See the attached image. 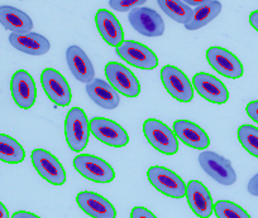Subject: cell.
Masks as SVG:
<instances>
[{
	"label": "cell",
	"instance_id": "6da1fadb",
	"mask_svg": "<svg viewBox=\"0 0 258 218\" xmlns=\"http://www.w3.org/2000/svg\"><path fill=\"white\" fill-rule=\"evenodd\" d=\"M90 121L81 107H73L64 119V138L74 152H83L89 143Z\"/></svg>",
	"mask_w": 258,
	"mask_h": 218
},
{
	"label": "cell",
	"instance_id": "7a4b0ae2",
	"mask_svg": "<svg viewBox=\"0 0 258 218\" xmlns=\"http://www.w3.org/2000/svg\"><path fill=\"white\" fill-rule=\"evenodd\" d=\"M143 134L148 143L157 152L173 155L178 152V140L175 133L157 119H148L143 123Z\"/></svg>",
	"mask_w": 258,
	"mask_h": 218
},
{
	"label": "cell",
	"instance_id": "3957f363",
	"mask_svg": "<svg viewBox=\"0 0 258 218\" xmlns=\"http://www.w3.org/2000/svg\"><path fill=\"white\" fill-rule=\"evenodd\" d=\"M151 184L163 195L170 198H182L186 195V184L180 175L165 167H151L147 170Z\"/></svg>",
	"mask_w": 258,
	"mask_h": 218
},
{
	"label": "cell",
	"instance_id": "277c9868",
	"mask_svg": "<svg viewBox=\"0 0 258 218\" xmlns=\"http://www.w3.org/2000/svg\"><path fill=\"white\" fill-rule=\"evenodd\" d=\"M105 76L109 85L126 97H137L141 93L140 81L132 71L118 62H109L105 66Z\"/></svg>",
	"mask_w": 258,
	"mask_h": 218
},
{
	"label": "cell",
	"instance_id": "5b68a950",
	"mask_svg": "<svg viewBox=\"0 0 258 218\" xmlns=\"http://www.w3.org/2000/svg\"><path fill=\"white\" fill-rule=\"evenodd\" d=\"M75 169L86 179L95 183H110L115 178V172L108 162L90 154H80L74 159Z\"/></svg>",
	"mask_w": 258,
	"mask_h": 218
},
{
	"label": "cell",
	"instance_id": "8992f818",
	"mask_svg": "<svg viewBox=\"0 0 258 218\" xmlns=\"http://www.w3.org/2000/svg\"><path fill=\"white\" fill-rule=\"evenodd\" d=\"M161 81H162L166 91L175 100L180 101V102H190L194 98V87L190 80L177 67L170 66V64L162 67Z\"/></svg>",
	"mask_w": 258,
	"mask_h": 218
},
{
	"label": "cell",
	"instance_id": "52a82bcc",
	"mask_svg": "<svg viewBox=\"0 0 258 218\" xmlns=\"http://www.w3.org/2000/svg\"><path fill=\"white\" fill-rule=\"evenodd\" d=\"M32 164L39 175L53 185L66 182V170L54 155L44 149H34L31 154Z\"/></svg>",
	"mask_w": 258,
	"mask_h": 218
},
{
	"label": "cell",
	"instance_id": "ba28073f",
	"mask_svg": "<svg viewBox=\"0 0 258 218\" xmlns=\"http://www.w3.org/2000/svg\"><path fill=\"white\" fill-rule=\"evenodd\" d=\"M41 83L44 92L52 102L61 107L70 105L71 100H73L70 86H69L66 78L57 69H43L41 75Z\"/></svg>",
	"mask_w": 258,
	"mask_h": 218
},
{
	"label": "cell",
	"instance_id": "9c48e42d",
	"mask_svg": "<svg viewBox=\"0 0 258 218\" xmlns=\"http://www.w3.org/2000/svg\"><path fill=\"white\" fill-rule=\"evenodd\" d=\"M199 163L204 172L222 185H232L237 180V173L228 159L214 152H204L199 155Z\"/></svg>",
	"mask_w": 258,
	"mask_h": 218
},
{
	"label": "cell",
	"instance_id": "30bf717a",
	"mask_svg": "<svg viewBox=\"0 0 258 218\" xmlns=\"http://www.w3.org/2000/svg\"><path fill=\"white\" fill-rule=\"evenodd\" d=\"M116 53L131 66L140 69H153L158 66V58L152 49L136 41H124L116 47Z\"/></svg>",
	"mask_w": 258,
	"mask_h": 218
},
{
	"label": "cell",
	"instance_id": "8fae6325",
	"mask_svg": "<svg viewBox=\"0 0 258 218\" xmlns=\"http://www.w3.org/2000/svg\"><path fill=\"white\" fill-rule=\"evenodd\" d=\"M90 133L109 147L123 148L129 143L128 133L118 123L105 118L91 119Z\"/></svg>",
	"mask_w": 258,
	"mask_h": 218
},
{
	"label": "cell",
	"instance_id": "7c38bea8",
	"mask_svg": "<svg viewBox=\"0 0 258 218\" xmlns=\"http://www.w3.org/2000/svg\"><path fill=\"white\" fill-rule=\"evenodd\" d=\"M131 26L145 37H160L165 33V22L156 11L140 7L131 11L128 16Z\"/></svg>",
	"mask_w": 258,
	"mask_h": 218
},
{
	"label": "cell",
	"instance_id": "4fadbf2b",
	"mask_svg": "<svg viewBox=\"0 0 258 218\" xmlns=\"http://www.w3.org/2000/svg\"><path fill=\"white\" fill-rule=\"evenodd\" d=\"M207 61L224 77L237 80L243 76V64L228 49L222 47H210L207 51Z\"/></svg>",
	"mask_w": 258,
	"mask_h": 218
},
{
	"label": "cell",
	"instance_id": "5bb4252c",
	"mask_svg": "<svg viewBox=\"0 0 258 218\" xmlns=\"http://www.w3.org/2000/svg\"><path fill=\"white\" fill-rule=\"evenodd\" d=\"M11 92L18 107L28 110L36 102L37 88L33 77L26 69H18L11 81Z\"/></svg>",
	"mask_w": 258,
	"mask_h": 218
},
{
	"label": "cell",
	"instance_id": "9a60e30c",
	"mask_svg": "<svg viewBox=\"0 0 258 218\" xmlns=\"http://www.w3.org/2000/svg\"><path fill=\"white\" fill-rule=\"evenodd\" d=\"M192 87L202 97L212 103L222 105L229 100V92L224 83L210 73L205 72L197 73L192 78Z\"/></svg>",
	"mask_w": 258,
	"mask_h": 218
},
{
	"label": "cell",
	"instance_id": "2e32d148",
	"mask_svg": "<svg viewBox=\"0 0 258 218\" xmlns=\"http://www.w3.org/2000/svg\"><path fill=\"white\" fill-rule=\"evenodd\" d=\"M186 198L192 212L200 218H209L214 205L208 188L199 180H190L186 184Z\"/></svg>",
	"mask_w": 258,
	"mask_h": 218
},
{
	"label": "cell",
	"instance_id": "e0dca14e",
	"mask_svg": "<svg viewBox=\"0 0 258 218\" xmlns=\"http://www.w3.org/2000/svg\"><path fill=\"white\" fill-rule=\"evenodd\" d=\"M79 207L91 218H115L116 210L108 199L99 193L84 190L76 195Z\"/></svg>",
	"mask_w": 258,
	"mask_h": 218
},
{
	"label": "cell",
	"instance_id": "ac0fdd59",
	"mask_svg": "<svg viewBox=\"0 0 258 218\" xmlns=\"http://www.w3.org/2000/svg\"><path fill=\"white\" fill-rule=\"evenodd\" d=\"M173 133L185 145L194 149H207L210 145V139L205 130L192 121L176 120L173 123Z\"/></svg>",
	"mask_w": 258,
	"mask_h": 218
},
{
	"label": "cell",
	"instance_id": "d6986e66",
	"mask_svg": "<svg viewBox=\"0 0 258 218\" xmlns=\"http://www.w3.org/2000/svg\"><path fill=\"white\" fill-rule=\"evenodd\" d=\"M66 59H68L71 73L76 80L86 85L95 80V69H94L93 63L80 47H69L66 51Z\"/></svg>",
	"mask_w": 258,
	"mask_h": 218
},
{
	"label": "cell",
	"instance_id": "ffe728a7",
	"mask_svg": "<svg viewBox=\"0 0 258 218\" xmlns=\"http://www.w3.org/2000/svg\"><path fill=\"white\" fill-rule=\"evenodd\" d=\"M96 28L104 41L111 47H119L124 42V31L113 13L106 9H99L95 16Z\"/></svg>",
	"mask_w": 258,
	"mask_h": 218
},
{
	"label": "cell",
	"instance_id": "44dd1931",
	"mask_svg": "<svg viewBox=\"0 0 258 218\" xmlns=\"http://www.w3.org/2000/svg\"><path fill=\"white\" fill-rule=\"evenodd\" d=\"M9 42L16 49L31 56H42L51 48V44L46 37L32 32L24 34L12 33L9 36Z\"/></svg>",
	"mask_w": 258,
	"mask_h": 218
},
{
	"label": "cell",
	"instance_id": "7402d4cb",
	"mask_svg": "<svg viewBox=\"0 0 258 218\" xmlns=\"http://www.w3.org/2000/svg\"><path fill=\"white\" fill-rule=\"evenodd\" d=\"M86 92L96 105L103 108H108V110L118 107L120 102L119 93L108 82L100 78H95L93 82L88 83Z\"/></svg>",
	"mask_w": 258,
	"mask_h": 218
},
{
	"label": "cell",
	"instance_id": "603a6c76",
	"mask_svg": "<svg viewBox=\"0 0 258 218\" xmlns=\"http://www.w3.org/2000/svg\"><path fill=\"white\" fill-rule=\"evenodd\" d=\"M0 24L7 31L18 34L31 33L33 28V22L28 14L11 6L0 7Z\"/></svg>",
	"mask_w": 258,
	"mask_h": 218
},
{
	"label": "cell",
	"instance_id": "cb8c5ba5",
	"mask_svg": "<svg viewBox=\"0 0 258 218\" xmlns=\"http://www.w3.org/2000/svg\"><path fill=\"white\" fill-rule=\"evenodd\" d=\"M220 12H222V4L217 0H210L205 6L194 9L192 19L190 21V23L186 24L185 28L187 31H197V29L203 28L208 23L214 21L219 16Z\"/></svg>",
	"mask_w": 258,
	"mask_h": 218
},
{
	"label": "cell",
	"instance_id": "d4e9b609",
	"mask_svg": "<svg viewBox=\"0 0 258 218\" xmlns=\"http://www.w3.org/2000/svg\"><path fill=\"white\" fill-rule=\"evenodd\" d=\"M26 158L21 144L12 136L0 134V160L8 164H19Z\"/></svg>",
	"mask_w": 258,
	"mask_h": 218
},
{
	"label": "cell",
	"instance_id": "484cf974",
	"mask_svg": "<svg viewBox=\"0 0 258 218\" xmlns=\"http://www.w3.org/2000/svg\"><path fill=\"white\" fill-rule=\"evenodd\" d=\"M157 4L171 19H173L177 23L186 26L187 23H190L194 17V11L190 7L186 6L185 2H180V0H160Z\"/></svg>",
	"mask_w": 258,
	"mask_h": 218
},
{
	"label": "cell",
	"instance_id": "4316f807",
	"mask_svg": "<svg viewBox=\"0 0 258 218\" xmlns=\"http://www.w3.org/2000/svg\"><path fill=\"white\" fill-rule=\"evenodd\" d=\"M238 140L252 157L258 158V128L253 125H242L238 129Z\"/></svg>",
	"mask_w": 258,
	"mask_h": 218
},
{
	"label": "cell",
	"instance_id": "83f0119b",
	"mask_svg": "<svg viewBox=\"0 0 258 218\" xmlns=\"http://www.w3.org/2000/svg\"><path fill=\"white\" fill-rule=\"evenodd\" d=\"M217 218H250L247 210L230 200H218L214 204Z\"/></svg>",
	"mask_w": 258,
	"mask_h": 218
},
{
	"label": "cell",
	"instance_id": "f1b7e54d",
	"mask_svg": "<svg viewBox=\"0 0 258 218\" xmlns=\"http://www.w3.org/2000/svg\"><path fill=\"white\" fill-rule=\"evenodd\" d=\"M145 0H110L109 7L118 12H129L133 11L135 8H140V6H143Z\"/></svg>",
	"mask_w": 258,
	"mask_h": 218
},
{
	"label": "cell",
	"instance_id": "f546056e",
	"mask_svg": "<svg viewBox=\"0 0 258 218\" xmlns=\"http://www.w3.org/2000/svg\"><path fill=\"white\" fill-rule=\"evenodd\" d=\"M131 218H157L150 209L145 207H135L131 212Z\"/></svg>",
	"mask_w": 258,
	"mask_h": 218
},
{
	"label": "cell",
	"instance_id": "4dcf8cb0",
	"mask_svg": "<svg viewBox=\"0 0 258 218\" xmlns=\"http://www.w3.org/2000/svg\"><path fill=\"white\" fill-rule=\"evenodd\" d=\"M245 111H247V115L249 116L254 123L258 124V100L250 101L247 105V107H245Z\"/></svg>",
	"mask_w": 258,
	"mask_h": 218
},
{
	"label": "cell",
	"instance_id": "1f68e13d",
	"mask_svg": "<svg viewBox=\"0 0 258 218\" xmlns=\"http://www.w3.org/2000/svg\"><path fill=\"white\" fill-rule=\"evenodd\" d=\"M249 194L254 195V197H258V173L253 178H250L249 183H248L247 187Z\"/></svg>",
	"mask_w": 258,
	"mask_h": 218
},
{
	"label": "cell",
	"instance_id": "d6a6232c",
	"mask_svg": "<svg viewBox=\"0 0 258 218\" xmlns=\"http://www.w3.org/2000/svg\"><path fill=\"white\" fill-rule=\"evenodd\" d=\"M12 218H41V217H38V215L34 214V213L27 212V210H18V212H16L13 215H12Z\"/></svg>",
	"mask_w": 258,
	"mask_h": 218
},
{
	"label": "cell",
	"instance_id": "836d02e7",
	"mask_svg": "<svg viewBox=\"0 0 258 218\" xmlns=\"http://www.w3.org/2000/svg\"><path fill=\"white\" fill-rule=\"evenodd\" d=\"M249 23H250V26H252L253 28L258 32V11H254L250 13Z\"/></svg>",
	"mask_w": 258,
	"mask_h": 218
},
{
	"label": "cell",
	"instance_id": "e575fe53",
	"mask_svg": "<svg viewBox=\"0 0 258 218\" xmlns=\"http://www.w3.org/2000/svg\"><path fill=\"white\" fill-rule=\"evenodd\" d=\"M0 218H9V212L6 208V205L0 202Z\"/></svg>",
	"mask_w": 258,
	"mask_h": 218
}]
</instances>
